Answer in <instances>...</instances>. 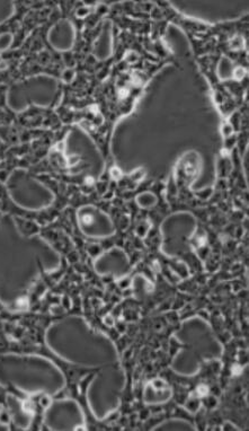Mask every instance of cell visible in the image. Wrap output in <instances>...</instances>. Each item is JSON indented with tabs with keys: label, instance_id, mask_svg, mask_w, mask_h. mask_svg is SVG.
<instances>
[{
	"label": "cell",
	"instance_id": "obj_5",
	"mask_svg": "<svg viewBox=\"0 0 249 431\" xmlns=\"http://www.w3.org/2000/svg\"><path fill=\"white\" fill-rule=\"evenodd\" d=\"M221 131H222L223 136L225 138H229V137H231L232 134H233V127H232L231 124H224L223 127H222V129H221Z\"/></svg>",
	"mask_w": 249,
	"mask_h": 431
},
{
	"label": "cell",
	"instance_id": "obj_4",
	"mask_svg": "<svg viewBox=\"0 0 249 431\" xmlns=\"http://www.w3.org/2000/svg\"><path fill=\"white\" fill-rule=\"evenodd\" d=\"M234 71L233 62L227 57H222L218 65V76L221 80L232 78Z\"/></svg>",
	"mask_w": 249,
	"mask_h": 431
},
{
	"label": "cell",
	"instance_id": "obj_2",
	"mask_svg": "<svg viewBox=\"0 0 249 431\" xmlns=\"http://www.w3.org/2000/svg\"><path fill=\"white\" fill-rule=\"evenodd\" d=\"M45 421L54 430L81 429L84 424L83 410L72 399L54 401L45 411Z\"/></svg>",
	"mask_w": 249,
	"mask_h": 431
},
{
	"label": "cell",
	"instance_id": "obj_3",
	"mask_svg": "<svg viewBox=\"0 0 249 431\" xmlns=\"http://www.w3.org/2000/svg\"><path fill=\"white\" fill-rule=\"evenodd\" d=\"M78 222L80 230L87 236L106 237L115 231L110 217L93 205H87L78 211Z\"/></svg>",
	"mask_w": 249,
	"mask_h": 431
},
{
	"label": "cell",
	"instance_id": "obj_1",
	"mask_svg": "<svg viewBox=\"0 0 249 431\" xmlns=\"http://www.w3.org/2000/svg\"><path fill=\"white\" fill-rule=\"evenodd\" d=\"M16 366L17 374L6 378L3 385H11L14 388L27 394L58 393L65 385V377L61 371L48 359L34 356L6 354Z\"/></svg>",
	"mask_w": 249,
	"mask_h": 431
},
{
	"label": "cell",
	"instance_id": "obj_6",
	"mask_svg": "<svg viewBox=\"0 0 249 431\" xmlns=\"http://www.w3.org/2000/svg\"><path fill=\"white\" fill-rule=\"evenodd\" d=\"M243 76H245V69H243L242 67H238V68H234L232 78L237 79V80H240V79L243 78Z\"/></svg>",
	"mask_w": 249,
	"mask_h": 431
}]
</instances>
